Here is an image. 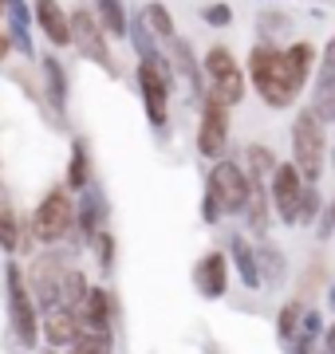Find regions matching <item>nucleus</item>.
<instances>
[{"label": "nucleus", "instance_id": "24", "mask_svg": "<svg viewBox=\"0 0 335 354\" xmlns=\"http://www.w3.org/2000/svg\"><path fill=\"white\" fill-rule=\"evenodd\" d=\"M0 248L12 256V252H28L32 241H28V228L20 225V216L8 209V205H0Z\"/></svg>", "mask_w": 335, "mask_h": 354}, {"label": "nucleus", "instance_id": "16", "mask_svg": "<svg viewBox=\"0 0 335 354\" xmlns=\"http://www.w3.org/2000/svg\"><path fill=\"white\" fill-rule=\"evenodd\" d=\"M32 16H36L39 32L52 39L55 48H67L71 44V12L60 8V0H36L32 4Z\"/></svg>", "mask_w": 335, "mask_h": 354}, {"label": "nucleus", "instance_id": "20", "mask_svg": "<svg viewBox=\"0 0 335 354\" xmlns=\"http://www.w3.org/2000/svg\"><path fill=\"white\" fill-rule=\"evenodd\" d=\"M115 295L107 288H91L87 304H83V311H79V319H83V330H111L115 327Z\"/></svg>", "mask_w": 335, "mask_h": 354}, {"label": "nucleus", "instance_id": "42", "mask_svg": "<svg viewBox=\"0 0 335 354\" xmlns=\"http://www.w3.org/2000/svg\"><path fill=\"white\" fill-rule=\"evenodd\" d=\"M8 48H12V39H8V36H4V32H0V59L8 55Z\"/></svg>", "mask_w": 335, "mask_h": 354}, {"label": "nucleus", "instance_id": "7", "mask_svg": "<svg viewBox=\"0 0 335 354\" xmlns=\"http://www.w3.org/2000/svg\"><path fill=\"white\" fill-rule=\"evenodd\" d=\"M75 209L79 205L67 197V189L44 193L39 205H36V213H32V236H36L39 244L64 241L67 232H71V225H75Z\"/></svg>", "mask_w": 335, "mask_h": 354}, {"label": "nucleus", "instance_id": "31", "mask_svg": "<svg viewBox=\"0 0 335 354\" xmlns=\"http://www.w3.org/2000/svg\"><path fill=\"white\" fill-rule=\"evenodd\" d=\"M284 32H292V16L288 12L269 8V12L257 16V36L264 39V44H276V36H284Z\"/></svg>", "mask_w": 335, "mask_h": 354}, {"label": "nucleus", "instance_id": "22", "mask_svg": "<svg viewBox=\"0 0 335 354\" xmlns=\"http://www.w3.org/2000/svg\"><path fill=\"white\" fill-rule=\"evenodd\" d=\"M257 264H260L264 288H284V283H288V256H284L272 241H257Z\"/></svg>", "mask_w": 335, "mask_h": 354}, {"label": "nucleus", "instance_id": "25", "mask_svg": "<svg viewBox=\"0 0 335 354\" xmlns=\"http://www.w3.org/2000/svg\"><path fill=\"white\" fill-rule=\"evenodd\" d=\"M95 16H99V24H103L107 36H130V16H127V4L123 0H95Z\"/></svg>", "mask_w": 335, "mask_h": 354}, {"label": "nucleus", "instance_id": "35", "mask_svg": "<svg viewBox=\"0 0 335 354\" xmlns=\"http://www.w3.org/2000/svg\"><path fill=\"white\" fill-rule=\"evenodd\" d=\"M91 248H95V256H99V268H103V272H111V268H115V256H118V244H115V232H99V236H95V244H91Z\"/></svg>", "mask_w": 335, "mask_h": 354}, {"label": "nucleus", "instance_id": "27", "mask_svg": "<svg viewBox=\"0 0 335 354\" xmlns=\"http://www.w3.org/2000/svg\"><path fill=\"white\" fill-rule=\"evenodd\" d=\"M67 189H91V158H87V142L75 138L71 142V162H67Z\"/></svg>", "mask_w": 335, "mask_h": 354}, {"label": "nucleus", "instance_id": "43", "mask_svg": "<svg viewBox=\"0 0 335 354\" xmlns=\"http://www.w3.org/2000/svg\"><path fill=\"white\" fill-rule=\"evenodd\" d=\"M206 354H221V346L217 342H206Z\"/></svg>", "mask_w": 335, "mask_h": 354}, {"label": "nucleus", "instance_id": "47", "mask_svg": "<svg viewBox=\"0 0 335 354\" xmlns=\"http://www.w3.org/2000/svg\"><path fill=\"white\" fill-rule=\"evenodd\" d=\"M44 354H55V351H52V346H48V351H44Z\"/></svg>", "mask_w": 335, "mask_h": 354}, {"label": "nucleus", "instance_id": "19", "mask_svg": "<svg viewBox=\"0 0 335 354\" xmlns=\"http://www.w3.org/2000/svg\"><path fill=\"white\" fill-rule=\"evenodd\" d=\"M83 335V319L75 315V311H67V307H55V311H48L44 315V339H48V346H75V339Z\"/></svg>", "mask_w": 335, "mask_h": 354}, {"label": "nucleus", "instance_id": "37", "mask_svg": "<svg viewBox=\"0 0 335 354\" xmlns=\"http://www.w3.org/2000/svg\"><path fill=\"white\" fill-rule=\"evenodd\" d=\"M284 354H323V339H316V335H304V330H300V339L292 342V346H284Z\"/></svg>", "mask_w": 335, "mask_h": 354}, {"label": "nucleus", "instance_id": "34", "mask_svg": "<svg viewBox=\"0 0 335 354\" xmlns=\"http://www.w3.org/2000/svg\"><path fill=\"white\" fill-rule=\"evenodd\" d=\"M323 213H327V201H323L320 185H308V193H304V209H300V228H316Z\"/></svg>", "mask_w": 335, "mask_h": 354}, {"label": "nucleus", "instance_id": "21", "mask_svg": "<svg viewBox=\"0 0 335 354\" xmlns=\"http://www.w3.org/2000/svg\"><path fill=\"white\" fill-rule=\"evenodd\" d=\"M304 315H308V299L304 295H292V299L280 304V311H276V339H280V346H292L300 339Z\"/></svg>", "mask_w": 335, "mask_h": 354}, {"label": "nucleus", "instance_id": "4", "mask_svg": "<svg viewBox=\"0 0 335 354\" xmlns=\"http://www.w3.org/2000/svg\"><path fill=\"white\" fill-rule=\"evenodd\" d=\"M4 288H8V319H12V335L16 342L32 351L39 339H44V319L36 315V304H32V288L28 279L20 276V264L8 260L4 264Z\"/></svg>", "mask_w": 335, "mask_h": 354}, {"label": "nucleus", "instance_id": "30", "mask_svg": "<svg viewBox=\"0 0 335 354\" xmlns=\"http://www.w3.org/2000/svg\"><path fill=\"white\" fill-rule=\"evenodd\" d=\"M87 295H91V283H87V276L79 272V268H67V276H64V304L60 307H67V311H83V304H87Z\"/></svg>", "mask_w": 335, "mask_h": 354}, {"label": "nucleus", "instance_id": "13", "mask_svg": "<svg viewBox=\"0 0 335 354\" xmlns=\"http://www.w3.org/2000/svg\"><path fill=\"white\" fill-rule=\"evenodd\" d=\"M229 272H233L229 252L209 248L206 256H197V264H194L197 295H201V299H225V291H229Z\"/></svg>", "mask_w": 335, "mask_h": 354}, {"label": "nucleus", "instance_id": "18", "mask_svg": "<svg viewBox=\"0 0 335 354\" xmlns=\"http://www.w3.org/2000/svg\"><path fill=\"white\" fill-rule=\"evenodd\" d=\"M241 221H245L248 236L269 241L276 213H272V197H269V185H264V181H253V197H248V209H245V216H241Z\"/></svg>", "mask_w": 335, "mask_h": 354}, {"label": "nucleus", "instance_id": "36", "mask_svg": "<svg viewBox=\"0 0 335 354\" xmlns=\"http://www.w3.org/2000/svg\"><path fill=\"white\" fill-rule=\"evenodd\" d=\"M201 20H206L209 28H229L233 24V8L225 4V0H213V4L201 8Z\"/></svg>", "mask_w": 335, "mask_h": 354}, {"label": "nucleus", "instance_id": "2", "mask_svg": "<svg viewBox=\"0 0 335 354\" xmlns=\"http://www.w3.org/2000/svg\"><path fill=\"white\" fill-rule=\"evenodd\" d=\"M288 162L296 165L308 185H320L323 169L332 165V138H327V127L304 106V111L292 118V158Z\"/></svg>", "mask_w": 335, "mask_h": 354}, {"label": "nucleus", "instance_id": "14", "mask_svg": "<svg viewBox=\"0 0 335 354\" xmlns=\"http://www.w3.org/2000/svg\"><path fill=\"white\" fill-rule=\"evenodd\" d=\"M170 64H174L178 79L190 87L194 99H206V67H201V59L194 55V44H190V39L178 36L174 44H170Z\"/></svg>", "mask_w": 335, "mask_h": 354}, {"label": "nucleus", "instance_id": "26", "mask_svg": "<svg viewBox=\"0 0 335 354\" xmlns=\"http://www.w3.org/2000/svg\"><path fill=\"white\" fill-rule=\"evenodd\" d=\"M130 44H134V51H138V64H162L166 55L158 51V36L146 28V20L138 16H130Z\"/></svg>", "mask_w": 335, "mask_h": 354}, {"label": "nucleus", "instance_id": "8", "mask_svg": "<svg viewBox=\"0 0 335 354\" xmlns=\"http://www.w3.org/2000/svg\"><path fill=\"white\" fill-rule=\"evenodd\" d=\"M304 193H308V181L292 162H280V169L272 174L269 181V197H272V213L276 221L288 228H300V209H304Z\"/></svg>", "mask_w": 335, "mask_h": 354}, {"label": "nucleus", "instance_id": "40", "mask_svg": "<svg viewBox=\"0 0 335 354\" xmlns=\"http://www.w3.org/2000/svg\"><path fill=\"white\" fill-rule=\"evenodd\" d=\"M323 354H335V319L327 323V330H323Z\"/></svg>", "mask_w": 335, "mask_h": 354}, {"label": "nucleus", "instance_id": "44", "mask_svg": "<svg viewBox=\"0 0 335 354\" xmlns=\"http://www.w3.org/2000/svg\"><path fill=\"white\" fill-rule=\"evenodd\" d=\"M327 216H332V225H335V197L327 201Z\"/></svg>", "mask_w": 335, "mask_h": 354}, {"label": "nucleus", "instance_id": "15", "mask_svg": "<svg viewBox=\"0 0 335 354\" xmlns=\"http://www.w3.org/2000/svg\"><path fill=\"white\" fill-rule=\"evenodd\" d=\"M225 248H229V260H233L237 279H241L248 291L264 288V279H260V264H257V244L248 241L245 232H233L229 241H225Z\"/></svg>", "mask_w": 335, "mask_h": 354}, {"label": "nucleus", "instance_id": "28", "mask_svg": "<svg viewBox=\"0 0 335 354\" xmlns=\"http://www.w3.org/2000/svg\"><path fill=\"white\" fill-rule=\"evenodd\" d=\"M44 79H48V99H52V111L64 118L67 111V75H64V64L60 59H44Z\"/></svg>", "mask_w": 335, "mask_h": 354}, {"label": "nucleus", "instance_id": "39", "mask_svg": "<svg viewBox=\"0 0 335 354\" xmlns=\"http://www.w3.org/2000/svg\"><path fill=\"white\" fill-rule=\"evenodd\" d=\"M201 221H206V225H221V221H225V209H221L217 205V197H201Z\"/></svg>", "mask_w": 335, "mask_h": 354}, {"label": "nucleus", "instance_id": "3", "mask_svg": "<svg viewBox=\"0 0 335 354\" xmlns=\"http://www.w3.org/2000/svg\"><path fill=\"white\" fill-rule=\"evenodd\" d=\"M201 67H206V95H209V99H217L221 106H229V111L245 102V95H248V75L241 71L237 55H233L225 44H213V48L206 51Z\"/></svg>", "mask_w": 335, "mask_h": 354}, {"label": "nucleus", "instance_id": "17", "mask_svg": "<svg viewBox=\"0 0 335 354\" xmlns=\"http://www.w3.org/2000/svg\"><path fill=\"white\" fill-rule=\"evenodd\" d=\"M107 197L99 189H83V201H79V209H75V225H79V241L83 244H95V236L103 232V225H107Z\"/></svg>", "mask_w": 335, "mask_h": 354}, {"label": "nucleus", "instance_id": "11", "mask_svg": "<svg viewBox=\"0 0 335 354\" xmlns=\"http://www.w3.org/2000/svg\"><path fill=\"white\" fill-rule=\"evenodd\" d=\"M64 276H67V264L55 252L36 256L32 268H28V288L36 295V304L44 307V315L64 304Z\"/></svg>", "mask_w": 335, "mask_h": 354}, {"label": "nucleus", "instance_id": "23", "mask_svg": "<svg viewBox=\"0 0 335 354\" xmlns=\"http://www.w3.org/2000/svg\"><path fill=\"white\" fill-rule=\"evenodd\" d=\"M241 165H245V174L253 177V181H264V185H269L272 174L280 169V158H276L272 146H264V142H248L245 146V162Z\"/></svg>", "mask_w": 335, "mask_h": 354}, {"label": "nucleus", "instance_id": "41", "mask_svg": "<svg viewBox=\"0 0 335 354\" xmlns=\"http://www.w3.org/2000/svg\"><path fill=\"white\" fill-rule=\"evenodd\" d=\"M323 307H327V311L335 315V279L327 283V295H323Z\"/></svg>", "mask_w": 335, "mask_h": 354}, {"label": "nucleus", "instance_id": "9", "mask_svg": "<svg viewBox=\"0 0 335 354\" xmlns=\"http://www.w3.org/2000/svg\"><path fill=\"white\" fill-rule=\"evenodd\" d=\"M229 138H233V114L229 106H221L217 99H201V118H197V153L209 162L229 158Z\"/></svg>", "mask_w": 335, "mask_h": 354}, {"label": "nucleus", "instance_id": "46", "mask_svg": "<svg viewBox=\"0 0 335 354\" xmlns=\"http://www.w3.org/2000/svg\"><path fill=\"white\" fill-rule=\"evenodd\" d=\"M4 12H8V0H0V16H4Z\"/></svg>", "mask_w": 335, "mask_h": 354}, {"label": "nucleus", "instance_id": "33", "mask_svg": "<svg viewBox=\"0 0 335 354\" xmlns=\"http://www.w3.org/2000/svg\"><path fill=\"white\" fill-rule=\"evenodd\" d=\"M8 16H12V32H16V44H20V51H24V55H36V48H32V36H28L32 16H28L24 0H8Z\"/></svg>", "mask_w": 335, "mask_h": 354}, {"label": "nucleus", "instance_id": "10", "mask_svg": "<svg viewBox=\"0 0 335 354\" xmlns=\"http://www.w3.org/2000/svg\"><path fill=\"white\" fill-rule=\"evenodd\" d=\"M71 44L79 48V55H83V59L99 64L103 71H111V75L118 71L115 59H111L107 32H103V24H99L95 8H83V4H79V8H71Z\"/></svg>", "mask_w": 335, "mask_h": 354}, {"label": "nucleus", "instance_id": "5", "mask_svg": "<svg viewBox=\"0 0 335 354\" xmlns=\"http://www.w3.org/2000/svg\"><path fill=\"white\" fill-rule=\"evenodd\" d=\"M206 193L217 197V205L225 209V216H245L248 197H253V177L245 174V165L237 162V158H221V162L209 165Z\"/></svg>", "mask_w": 335, "mask_h": 354}, {"label": "nucleus", "instance_id": "45", "mask_svg": "<svg viewBox=\"0 0 335 354\" xmlns=\"http://www.w3.org/2000/svg\"><path fill=\"white\" fill-rule=\"evenodd\" d=\"M332 169H335V127H332Z\"/></svg>", "mask_w": 335, "mask_h": 354}, {"label": "nucleus", "instance_id": "29", "mask_svg": "<svg viewBox=\"0 0 335 354\" xmlns=\"http://www.w3.org/2000/svg\"><path fill=\"white\" fill-rule=\"evenodd\" d=\"M142 20H146V28H150V32H154L158 39H166V44H174V39H178L174 16H170V8L162 4V0H150V4L142 8Z\"/></svg>", "mask_w": 335, "mask_h": 354}, {"label": "nucleus", "instance_id": "6", "mask_svg": "<svg viewBox=\"0 0 335 354\" xmlns=\"http://www.w3.org/2000/svg\"><path fill=\"white\" fill-rule=\"evenodd\" d=\"M138 95L146 106V118L154 130H166L170 122V95H174V64H138Z\"/></svg>", "mask_w": 335, "mask_h": 354}, {"label": "nucleus", "instance_id": "1", "mask_svg": "<svg viewBox=\"0 0 335 354\" xmlns=\"http://www.w3.org/2000/svg\"><path fill=\"white\" fill-rule=\"evenodd\" d=\"M316 67H320V48L311 39H292L284 48L257 39L253 51H248L245 75L248 87L257 91V99L269 111H292L300 95L311 91Z\"/></svg>", "mask_w": 335, "mask_h": 354}, {"label": "nucleus", "instance_id": "12", "mask_svg": "<svg viewBox=\"0 0 335 354\" xmlns=\"http://www.w3.org/2000/svg\"><path fill=\"white\" fill-rule=\"evenodd\" d=\"M308 111L323 127L327 122L335 127V32L320 48V67H316V79H311V91H308Z\"/></svg>", "mask_w": 335, "mask_h": 354}, {"label": "nucleus", "instance_id": "38", "mask_svg": "<svg viewBox=\"0 0 335 354\" xmlns=\"http://www.w3.org/2000/svg\"><path fill=\"white\" fill-rule=\"evenodd\" d=\"M323 330H327V319H323L320 307H308V315H304V335H316L323 339Z\"/></svg>", "mask_w": 335, "mask_h": 354}, {"label": "nucleus", "instance_id": "32", "mask_svg": "<svg viewBox=\"0 0 335 354\" xmlns=\"http://www.w3.org/2000/svg\"><path fill=\"white\" fill-rule=\"evenodd\" d=\"M71 354H115V335L111 330H83Z\"/></svg>", "mask_w": 335, "mask_h": 354}]
</instances>
